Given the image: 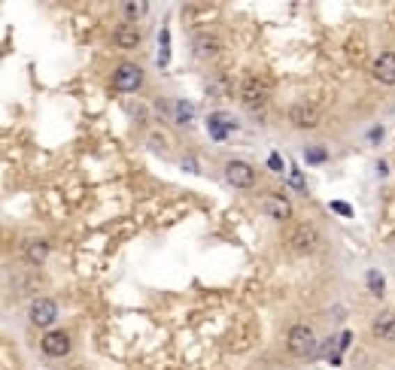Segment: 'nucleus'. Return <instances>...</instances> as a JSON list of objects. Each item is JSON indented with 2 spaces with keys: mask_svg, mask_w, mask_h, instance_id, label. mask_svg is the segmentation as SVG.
Returning a JSON list of instances; mask_svg holds the SVG:
<instances>
[{
  "mask_svg": "<svg viewBox=\"0 0 395 370\" xmlns=\"http://www.w3.org/2000/svg\"><path fill=\"white\" fill-rule=\"evenodd\" d=\"M286 349L295 358H307L310 352L316 349V334L310 325H292L289 334H286Z\"/></svg>",
  "mask_w": 395,
  "mask_h": 370,
  "instance_id": "nucleus-1",
  "label": "nucleus"
},
{
  "mask_svg": "<svg viewBox=\"0 0 395 370\" xmlns=\"http://www.w3.org/2000/svg\"><path fill=\"white\" fill-rule=\"evenodd\" d=\"M143 79H146L143 67L125 61V64L116 67V73H113V88H116V91H137V88L143 86Z\"/></svg>",
  "mask_w": 395,
  "mask_h": 370,
  "instance_id": "nucleus-2",
  "label": "nucleus"
},
{
  "mask_svg": "<svg viewBox=\"0 0 395 370\" xmlns=\"http://www.w3.org/2000/svg\"><path fill=\"white\" fill-rule=\"evenodd\" d=\"M28 319H31V325H37V328H49L58 319V304L52 298H37L28 309Z\"/></svg>",
  "mask_w": 395,
  "mask_h": 370,
  "instance_id": "nucleus-3",
  "label": "nucleus"
},
{
  "mask_svg": "<svg viewBox=\"0 0 395 370\" xmlns=\"http://www.w3.org/2000/svg\"><path fill=\"white\" fill-rule=\"evenodd\" d=\"M225 182L234 188H249L256 182V170L247 161H229L225 164Z\"/></svg>",
  "mask_w": 395,
  "mask_h": 370,
  "instance_id": "nucleus-4",
  "label": "nucleus"
},
{
  "mask_svg": "<svg viewBox=\"0 0 395 370\" xmlns=\"http://www.w3.org/2000/svg\"><path fill=\"white\" fill-rule=\"evenodd\" d=\"M316 243H319V234H316L313 225H298V228L292 231V237H289V246L295 249L298 255H307V252H313Z\"/></svg>",
  "mask_w": 395,
  "mask_h": 370,
  "instance_id": "nucleus-5",
  "label": "nucleus"
},
{
  "mask_svg": "<svg viewBox=\"0 0 395 370\" xmlns=\"http://www.w3.org/2000/svg\"><path fill=\"white\" fill-rule=\"evenodd\" d=\"M374 79L380 86H395V52H380L374 58V67H371Z\"/></svg>",
  "mask_w": 395,
  "mask_h": 370,
  "instance_id": "nucleus-6",
  "label": "nucleus"
},
{
  "mask_svg": "<svg viewBox=\"0 0 395 370\" xmlns=\"http://www.w3.org/2000/svg\"><path fill=\"white\" fill-rule=\"evenodd\" d=\"M43 352L49 358H64L70 352V337L64 331H46L43 334Z\"/></svg>",
  "mask_w": 395,
  "mask_h": 370,
  "instance_id": "nucleus-7",
  "label": "nucleus"
},
{
  "mask_svg": "<svg viewBox=\"0 0 395 370\" xmlns=\"http://www.w3.org/2000/svg\"><path fill=\"white\" fill-rule=\"evenodd\" d=\"M240 100H243V106L247 109H258L268 100V88L258 79H247L243 82V88H240Z\"/></svg>",
  "mask_w": 395,
  "mask_h": 370,
  "instance_id": "nucleus-8",
  "label": "nucleus"
},
{
  "mask_svg": "<svg viewBox=\"0 0 395 370\" xmlns=\"http://www.w3.org/2000/svg\"><path fill=\"white\" fill-rule=\"evenodd\" d=\"M207 124H210V134H213V140H219V143H222L225 137H229V134H231L234 128H238L231 115H225V113H213V115L207 119Z\"/></svg>",
  "mask_w": 395,
  "mask_h": 370,
  "instance_id": "nucleus-9",
  "label": "nucleus"
},
{
  "mask_svg": "<svg viewBox=\"0 0 395 370\" xmlns=\"http://www.w3.org/2000/svg\"><path fill=\"white\" fill-rule=\"evenodd\" d=\"M113 46H119V49H137L140 46V31L131 28V24H119V28L113 31Z\"/></svg>",
  "mask_w": 395,
  "mask_h": 370,
  "instance_id": "nucleus-10",
  "label": "nucleus"
},
{
  "mask_svg": "<svg viewBox=\"0 0 395 370\" xmlns=\"http://www.w3.org/2000/svg\"><path fill=\"white\" fill-rule=\"evenodd\" d=\"M265 213L277 218V222H286V218L292 216V207H289V200H283V198H265Z\"/></svg>",
  "mask_w": 395,
  "mask_h": 370,
  "instance_id": "nucleus-11",
  "label": "nucleus"
},
{
  "mask_svg": "<svg viewBox=\"0 0 395 370\" xmlns=\"http://www.w3.org/2000/svg\"><path fill=\"white\" fill-rule=\"evenodd\" d=\"M371 331H374V337H380V340H395V316L392 313L377 316L374 325H371Z\"/></svg>",
  "mask_w": 395,
  "mask_h": 370,
  "instance_id": "nucleus-12",
  "label": "nucleus"
},
{
  "mask_svg": "<svg viewBox=\"0 0 395 370\" xmlns=\"http://www.w3.org/2000/svg\"><path fill=\"white\" fill-rule=\"evenodd\" d=\"M289 119H292V124H298V128H313L319 115H316V109H310V106H292Z\"/></svg>",
  "mask_w": 395,
  "mask_h": 370,
  "instance_id": "nucleus-13",
  "label": "nucleus"
},
{
  "mask_svg": "<svg viewBox=\"0 0 395 370\" xmlns=\"http://www.w3.org/2000/svg\"><path fill=\"white\" fill-rule=\"evenodd\" d=\"M24 252H28V258L33 264H43L49 258V243L46 240H33V243H28V249H24Z\"/></svg>",
  "mask_w": 395,
  "mask_h": 370,
  "instance_id": "nucleus-14",
  "label": "nucleus"
},
{
  "mask_svg": "<svg viewBox=\"0 0 395 370\" xmlns=\"http://www.w3.org/2000/svg\"><path fill=\"white\" fill-rule=\"evenodd\" d=\"M122 10H125L128 19H140V15H146L149 3H146V0H128V3H122Z\"/></svg>",
  "mask_w": 395,
  "mask_h": 370,
  "instance_id": "nucleus-15",
  "label": "nucleus"
},
{
  "mask_svg": "<svg viewBox=\"0 0 395 370\" xmlns=\"http://www.w3.org/2000/svg\"><path fill=\"white\" fill-rule=\"evenodd\" d=\"M176 122H180V124H192V119H195V109H192V104H183V100H176Z\"/></svg>",
  "mask_w": 395,
  "mask_h": 370,
  "instance_id": "nucleus-16",
  "label": "nucleus"
},
{
  "mask_svg": "<svg viewBox=\"0 0 395 370\" xmlns=\"http://www.w3.org/2000/svg\"><path fill=\"white\" fill-rule=\"evenodd\" d=\"M158 52H162V67L171 64V40H167V31H162V40H158Z\"/></svg>",
  "mask_w": 395,
  "mask_h": 370,
  "instance_id": "nucleus-17",
  "label": "nucleus"
},
{
  "mask_svg": "<svg viewBox=\"0 0 395 370\" xmlns=\"http://www.w3.org/2000/svg\"><path fill=\"white\" fill-rule=\"evenodd\" d=\"M304 158L310 164H323L325 161V149H319V146H307L304 149Z\"/></svg>",
  "mask_w": 395,
  "mask_h": 370,
  "instance_id": "nucleus-18",
  "label": "nucleus"
},
{
  "mask_svg": "<svg viewBox=\"0 0 395 370\" xmlns=\"http://www.w3.org/2000/svg\"><path fill=\"white\" fill-rule=\"evenodd\" d=\"M195 49H198V55H213L216 52V43L210 37H198L195 40Z\"/></svg>",
  "mask_w": 395,
  "mask_h": 370,
  "instance_id": "nucleus-19",
  "label": "nucleus"
},
{
  "mask_svg": "<svg viewBox=\"0 0 395 370\" xmlns=\"http://www.w3.org/2000/svg\"><path fill=\"white\" fill-rule=\"evenodd\" d=\"M368 289L374 294H383V273H377V271L368 273Z\"/></svg>",
  "mask_w": 395,
  "mask_h": 370,
  "instance_id": "nucleus-20",
  "label": "nucleus"
},
{
  "mask_svg": "<svg viewBox=\"0 0 395 370\" xmlns=\"http://www.w3.org/2000/svg\"><path fill=\"white\" fill-rule=\"evenodd\" d=\"M329 207H332V209H334V213H338V216H353V209H350L347 204H343V200H332Z\"/></svg>",
  "mask_w": 395,
  "mask_h": 370,
  "instance_id": "nucleus-21",
  "label": "nucleus"
},
{
  "mask_svg": "<svg viewBox=\"0 0 395 370\" xmlns=\"http://www.w3.org/2000/svg\"><path fill=\"white\" fill-rule=\"evenodd\" d=\"M289 185H292V188H298V191H304V179H301V173H292Z\"/></svg>",
  "mask_w": 395,
  "mask_h": 370,
  "instance_id": "nucleus-22",
  "label": "nucleus"
},
{
  "mask_svg": "<svg viewBox=\"0 0 395 370\" xmlns=\"http://www.w3.org/2000/svg\"><path fill=\"white\" fill-rule=\"evenodd\" d=\"M268 167H271V170H277V173H280V170H283V161H280V155H271V158H268Z\"/></svg>",
  "mask_w": 395,
  "mask_h": 370,
  "instance_id": "nucleus-23",
  "label": "nucleus"
},
{
  "mask_svg": "<svg viewBox=\"0 0 395 370\" xmlns=\"http://www.w3.org/2000/svg\"><path fill=\"white\" fill-rule=\"evenodd\" d=\"M383 137V128H377V131H371V143H377V140H380Z\"/></svg>",
  "mask_w": 395,
  "mask_h": 370,
  "instance_id": "nucleus-24",
  "label": "nucleus"
}]
</instances>
